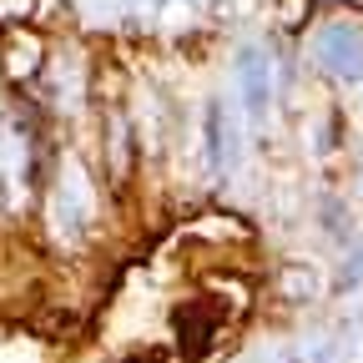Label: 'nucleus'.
<instances>
[{
    "label": "nucleus",
    "mask_w": 363,
    "mask_h": 363,
    "mask_svg": "<svg viewBox=\"0 0 363 363\" xmlns=\"http://www.w3.org/2000/svg\"><path fill=\"white\" fill-rule=\"evenodd\" d=\"M242 96H247V106L252 111H262L267 106V71H262V61L247 51L242 56Z\"/></svg>",
    "instance_id": "obj_1"
}]
</instances>
